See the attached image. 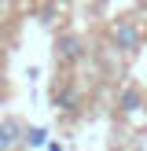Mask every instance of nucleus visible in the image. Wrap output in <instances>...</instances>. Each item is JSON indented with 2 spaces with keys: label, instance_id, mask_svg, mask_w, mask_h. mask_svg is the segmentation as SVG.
I'll return each instance as SVG.
<instances>
[{
  "label": "nucleus",
  "instance_id": "1",
  "mask_svg": "<svg viewBox=\"0 0 147 151\" xmlns=\"http://www.w3.org/2000/svg\"><path fill=\"white\" fill-rule=\"evenodd\" d=\"M143 15H118L114 22H110V44H114L118 52H125V55H136L140 48H143L147 41V29H143Z\"/></svg>",
  "mask_w": 147,
  "mask_h": 151
},
{
  "label": "nucleus",
  "instance_id": "2",
  "mask_svg": "<svg viewBox=\"0 0 147 151\" xmlns=\"http://www.w3.org/2000/svg\"><path fill=\"white\" fill-rule=\"evenodd\" d=\"M55 55H59V63H63V66L81 63V59H85V41H81L77 33H63V37L55 41Z\"/></svg>",
  "mask_w": 147,
  "mask_h": 151
},
{
  "label": "nucleus",
  "instance_id": "3",
  "mask_svg": "<svg viewBox=\"0 0 147 151\" xmlns=\"http://www.w3.org/2000/svg\"><path fill=\"white\" fill-rule=\"evenodd\" d=\"M26 144V125L19 118H4L0 122V151H19Z\"/></svg>",
  "mask_w": 147,
  "mask_h": 151
},
{
  "label": "nucleus",
  "instance_id": "4",
  "mask_svg": "<svg viewBox=\"0 0 147 151\" xmlns=\"http://www.w3.org/2000/svg\"><path fill=\"white\" fill-rule=\"evenodd\" d=\"M121 111H140V92H136V88L121 92Z\"/></svg>",
  "mask_w": 147,
  "mask_h": 151
},
{
  "label": "nucleus",
  "instance_id": "5",
  "mask_svg": "<svg viewBox=\"0 0 147 151\" xmlns=\"http://www.w3.org/2000/svg\"><path fill=\"white\" fill-rule=\"evenodd\" d=\"M44 137H48V129H26V144H29V147H41Z\"/></svg>",
  "mask_w": 147,
  "mask_h": 151
},
{
  "label": "nucleus",
  "instance_id": "6",
  "mask_svg": "<svg viewBox=\"0 0 147 151\" xmlns=\"http://www.w3.org/2000/svg\"><path fill=\"white\" fill-rule=\"evenodd\" d=\"M136 11H140V15L147 19V0H136Z\"/></svg>",
  "mask_w": 147,
  "mask_h": 151
}]
</instances>
